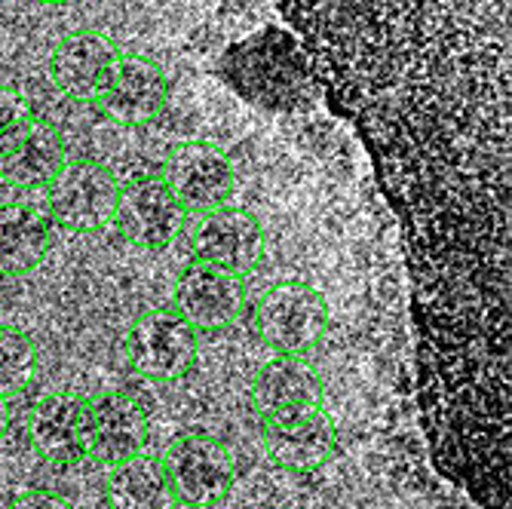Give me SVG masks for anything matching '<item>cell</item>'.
<instances>
[{"label":"cell","mask_w":512,"mask_h":509,"mask_svg":"<svg viewBox=\"0 0 512 509\" xmlns=\"http://www.w3.org/2000/svg\"><path fill=\"white\" fill-rule=\"evenodd\" d=\"M117 175L96 160H65L59 175L46 184V212L56 227L71 234H92L114 224L120 203Z\"/></svg>","instance_id":"277c9868"},{"label":"cell","mask_w":512,"mask_h":509,"mask_svg":"<svg viewBox=\"0 0 512 509\" xmlns=\"http://www.w3.org/2000/svg\"><path fill=\"white\" fill-rule=\"evenodd\" d=\"M10 424H13V411H10V402L7 396H0V439L10 433Z\"/></svg>","instance_id":"7402d4cb"},{"label":"cell","mask_w":512,"mask_h":509,"mask_svg":"<svg viewBox=\"0 0 512 509\" xmlns=\"http://www.w3.org/2000/svg\"><path fill=\"white\" fill-rule=\"evenodd\" d=\"M249 399L255 414L264 421L289 418V414L322 408V378L310 359L279 353L255 372Z\"/></svg>","instance_id":"4fadbf2b"},{"label":"cell","mask_w":512,"mask_h":509,"mask_svg":"<svg viewBox=\"0 0 512 509\" xmlns=\"http://www.w3.org/2000/svg\"><path fill=\"white\" fill-rule=\"evenodd\" d=\"M126 356L138 378L175 384L188 378L200 359V329H194L175 307L148 310L126 332Z\"/></svg>","instance_id":"3957f363"},{"label":"cell","mask_w":512,"mask_h":509,"mask_svg":"<svg viewBox=\"0 0 512 509\" xmlns=\"http://www.w3.org/2000/svg\"><path fill=\"white\" fill-rule=\"evenodd\" d=\"M31 448L59 467H71L89 454V399L71 390L40 396L28 414Z\"/></svg>","instance_id":"30bf717a"},{"label":"cell","mask_w":512,"mask_h":509,"mask_svg":"<svg viewBox=\"0 0 512 509\" xmlns=\"http://www.w3.org/2000/svg\"><path fill=\"white\" fill-rule=\"evenodd\" d=\"M169 102V77L166 71L138 53H123L108 89L102 92V111L126 126H142L163 114Z\"/></svg>","instance_id":"5bb4252c"},{"label":"cell","mask_w":512,"mask_h":509,"mask_svg":"<svg viewBox=\"0 0 512 509\" xmlns=\"http://www.w3.org/2000/svg\"><path fill=\"white\" fill-rule=\"evenodd\" d=\"M160 178L175 194L181 209L194 215H206L218 206H227L230 194L237 188L234 163L212 142H178L169 151Z\"/></svg>","instance_id":"8992f818"},{"label":"cell","mask_w":512,"mask_h":509,"mask_svg":"<svg viewBox=\"0 0 512 509\" xmlns=\"http://www.w3.org/2000/svg\"><path fill=\"white\" fill-rule=\"evenodd\" d=\"M56 240V224L43 206L10 200L0 203V273L25 276L43 264Z\"/></svg>","instance_id":"e0dca14e"},{"label":"cell","mask_w":512,"mask_h":509,"mask_svg":"<svg viewBox=\"0 0 512 509\" xmlns=\"http://www.w3.org/2000/svg\"><path fill=\"white\" fill-rule=\"evenodd\" d=\"M34 378H37L34 341L22 329L0 322V396H16L28 390Z\"/></svg>","instance_id":"d6986e66"},{"label":"cell","mask_w":512,"mask_h":509,"mask_svg":"<svg viewBox=\"0 0 512 509\" xmlns=\"http://www.w3.org/2000/svg\"><path fill=\"white\" fill-rule=\"evenodd\" d=\"M329 301L310 283H276L252 307L255 335L276 353L304 356L329 329Z\"/></svg>","instance_id":"7a4b0ae2"},{"label":"cell","mask_w":512,"mask_h":509,"mask_svg":"<svg viewBox=\"0 0 512 509\" xmlns=\"http://www.w3.org/2000/svg\"><path fill=\"white\" fill-rule=\"evenodd\" d=\"M108 509H175V491L166 473L163 457L148 451L111 467L105 479Z\"/></svg>","instance_id":"ac0fdd59"},{"label":"cell","mask_w":512,"mask_h":509,"mask_svg":"<svg viewBox=\"0 0 512 509\" xmlns=\"http://www.w3.org/2000/svg\"><path fill=\"white\" fill-rule=\"evenodd\" d=\"M166 473L175 500L191 509L218 506L237 482V464L230 448L212 433H181L166 448Z\"/></svg>","instance_id":"5b68a950"},{"label":"cell","mask_w":512,"mask_h":509,"mask_svg":"<svg viewBox=\"0 0 512 509\" xmlns=\"http://www.w3.org/2000/svg\"><path fill=\"white\" fill-rule=\"evenodd\" d=\"M264 445L276 467L292 473H313L335 451V424L322 408H310L289 418L264 421Z\"/></svg>","instance_id":"9a60e30c"},{"label":"cell","mask_w":512,"mask_h":509,"mask_svg":"<svg viewBox=\"0 0 512 509\" xmlns=\"http://www.w3.org/2000/svg\"><path fill=\"white\" fill-rule=\"evenodd\" d=\"M172 307L194 329H224L237 322L246 307V280L221 267L194 261L178 273Z\"/></svg>","instance_id":"8fae6325"},{"label":"cell","mask_w":512,"mask_h":509,"mask_svg":"<svg viewBox=\"0 0 512 509\" xmlns=\"http://www.w3.org/2000/svg\"><path fill=\"white\" fill-rule=\"evenodd\" d=\"M62 166H65V138L43 117H31V123L0 151V181L22 191L46 188Z\"/></svg>","instance_id":"2e32d148"},{"label":"cell","mask_w":512,"mask_h":509,"mask_svg":"<svg viewBox=\"0 0 512 509\" xmlns=\"http://www.w3.org/2000/svg\"><path fill=\"white\" fill-rule=\"evenodd\" d=\"M381 4H402V0H381Z\"/></svg>","instance_id":"cb8c5ba5"},{"label":"cell","mask_w":512,"mask_h":509,"mask_svg":"<svg viewBox=\"0 0 512 509\" xmlns=\"http://www.w3.org/2000/svg\"><path fill=\"white\" fill-rule=\"evenodd\" d=\"M34 4H40V7H68V4H74V0H34Z\"/></svg>","instance_id":"603a6c76"},{"label":"cell","mask_w":512,"mask_h":509,"mask_svg":"<svg viewBox=\"0 0 512 509\" xmlns=\"http://www.w3.org/2000/svg\"><path fill=\"white\" fill-rule=\"evenodd\" d=\"M120 46L92 28L65 34L50 53V80L74 102H99L120 62Z\"/></svg>","instance_id":"52a82bcc"},{"label":"cell","mask_w":512,"mask_h":509,"mask_svg":"<svg viewBox=\"0 0 512 509\" xmlns=\"http://www.w3.org/2000/svg\"><path fill=\"white\" fill-rule=\"evenodd\" d=\"M151 442L148 405L129 390H111L89 399V454L114 467L142 454Z\"/></svg>","instance_id":"7c38bea8"},{"label":"cell","mask_w":512,"mask_h":509,"mask_svg":"<svg viewBox=\"0 0 512 509\" xmlns=\"http://www.w3.org/2000/svg\"><path fill=\"white\" fill-rule=\"evenodd\" d=\"M7 509H74V506L62 494H56V491L31 488V491H22L19 497H13Z\"/></svg>","instance_id":"44dd1931"},{"label":"cell","mask_w":512,"mask_h":509,"mask_svg":"<svg viewBox=\"0 0 512 509\" xmlns=\"http://www.w3.org/2000/svg\"><path fill=\"white\" fill-rule=\"evenodd\" d=\"M224 83L255 108L283 114L313 99V65L286 28H267L234 43L218 65Z\"/></svg>","instance_id":"6da1fadb"},{"label":"cell","mask_w":512,"mask_h":509,"mask_svg":"<svg viewBox=\"0 0 512 509\" xmlns=\"http://www.w3.org/2000/svg\"><path fill=\"white\" fill-rule=\"evenodd\" d=\"M267 252V234L261 221L243 206H218L203 215L194 230V255L203 264L227 273H252Z\"/></svg>","instance_id":"9c48e42d"},{"label":"cell","mask_w":512,"mask_h":509,"mask_svg":"<svg viewBox=\"0 0 512 509\" xmlns=\"http://www.w3.org/2000/svg\"><path fill=\"white\" fill-rule=\"evenodd\" d=\"M212 509H221V506H212Z\"/></svg>","instance_id":"d4e9b609"},{"label":"cell","mask_w":512,"mask_h":509,"mask_svg":"<svg viewBox=\"0 0 512 509\" xmlns=\"http://www.w3.org/2000/svg\"><path fill=\"white\" fill-rule=\"evenodd\" d=\"M34 111L31 102L22 96L16 86H0V151L31 123Z\"/></svg>","instance_id":"ffe728a7"},{"label":"cell","mask_w":512,"mask_h":509,"mask_svg":"<svg viewBox=\"0 0 512 509\" xmlns=\"http://www.w3.org/2000/svg\"><path fill=\"white\" fill-rule=\"evenodd\" d=\"M184 212L160 175L132 178L120 188L114 224L138 249H166L184 230Z\"/></svg>","instance_id":"ba28073f"}]
</instances>
